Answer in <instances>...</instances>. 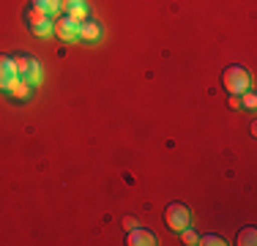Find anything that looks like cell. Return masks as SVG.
Here are the masks:
<instances>
[{
  "instance_id": "cell-2",
  "label": "cell",
  "mask_w": 257,
  "mask_h": 246,
  "mask_svg": "<svg viewBox=\"0 0 257 246\" xmlns=\"http://www.w3.org/2000/svg\"><path fill=\"white\" fill-rule=\"evenodd\" d=\"M164 221H167V227L173 232H183L192 224V211H189L183 202H173V205H167V211H164Z\"/></svg>"
},
{
  "instance_id": "cell-6",
  "label": "cell",
  "mask_w": 257,
  "mask_h": 246,
  "mask_svg": "<svg viewBox=\"0 0 257 246\" xmlns=\"http://www.w3.org/2000/svg\"><path fill=\"white\" fill-rule=\"evenodd\" d=\"M14 82H17L14 58H11V55H0V90H3V93H9Z\"/></svg>"
},
{
  "instance_id": "cell-3",
  "label": "cell",
  "mask_w": 257,
  "mask_h": 246,
  "mask_svg": "<svg viewBox=\"0 0 257 246\" xmlns=\"http://www.w3.org/2000/svg\"><path fill=\"white\" fill-rule=\"evenodd\" d=\"M14 58V66H17V77L28 79V82H39L41 79V66L36 58H30V55H11Z\"/></svg>"
},
{
  "instance_id": "cell-11",
  "label": "cell",
  "mask_w": 257,
  "mask_h": 246,
  "mask_svg": "<svg viewBox=\"0 0 257 246\" xmlns=\"http://www.w3.org/2000/svg\"><path fill=\"white\" fill-rule=\"evenodd\" d=\"M30 6L44 11V14H50V17H55L60 11V0H30Z\"/></svg>"
},
{
  "instance_id": "cell-10",
  "label": "cell",
  "mask_w": 257,
  "mask_h": 246,
  "mask_svg": "<svg viewBox=\"0 0 257 246\" xmlns=\"http://www.w3.org/2000/svg\"><path fill=\"white\" fill-rule=\"evenodd\" d=\"M128 243H132V246H154L156 235H154V232H148V230L134 227V230H128Z\"/></svg>"
},
{
  "instance_id": "cell-13",
  "label": "cell",
  "mask_w": 257,
  "mask_h": 246,
  "mask_svg": "<svg viewBox=\"0 0 257 246\" xmlns=\"http://www.w3.org/2000/svg\"><path fill=\"white\" fill-rule=\"evenodd\" d=\"M241 104H243L246 109H254L257 98H254V93H252V90H246V93H241Z\"/></svg>"
},
{
  "instance_id": "cell-5",
  "label": "cell",
  "mask_w": 257,
  "mask_h": 246,
  "mask_svg": "<svg viewBox=\"0 0 257 246\" xmlns=\"http://www.w3.org/2000/svg\"><path fill=\"white\" fill-rule=\"evenodd\" d=\"M52 33L58 36L60 41H74L77 36H79V22L63 14L60 20H55V22H52Z\"/></svg>"
},
{
  "instance_id": "cell-16",
  "label": "cell",
  "mask_w": 257,
  "mask_h": 246,
  "mask_svg": "<svg viewBox=\"0 0 257 246\" xmlns=\"http://www.w3.org/2000/svg\"><path fill=\"white\" fill-rule=\"evenodd\" d=\"M123 227H126V232L134 230V227H137V219H134V216H126V219H123Z\"/></svg>"
},
{
  "instance_id": "cell-9",
  "label": "cell",
  "mask_w": 257,
  "mask_h": 246,
  "mask_svg": "<svg viewBox=\"0 0 257 246\" xmlns=\"http://www.w3.org/2000/svg\"><path fill=\"white\" fill-rule=\"evenodd\" d=\"M79 39H85L88 44L99 41V39H101V25H99V22H93V20L79 22Z\"/></svg>"
},
{
  "instance_id": "cell-1",
  "label": "cell",
  "mask_w": 257,
  "mask_h": 246,
  "mask_svg": "<svg viewBox=\"0 0 257 246\" xmlns=\"http://www.w3.org/2000/svg\"><path fill=\"white\" fill-rule=\"evenodd\" d=\"M222 82L232 96H241L252 88V77H249V71L243 69V66H227L222 74Z\"/></svg>"
},
{
  "instance_id": "cell-8",
  "label": "cell",
  "mask_w": 257,
  "mask_h": 246,
  "mask_svg": "<svg viewBox=\"0 0 257 246\" xmlns=\"http://www.w3.org/2000/svg\"><path fill=\"white\" fill-rule=\"evenodd\" d=\"M9 96L14 98V101H28L30 96H33V82H28V79H22V77H17V82L11 85V90H9Z\"/></svg>"
},
{
  "instance_id": "cell-12",
  "label": "cell",
  "mask_w": 257,
  "mask_h": 246,
  "mask_svg": "<svg viewBox=\"0 0 257 246\" xmlns=\"http://www.w3.org/2000/svg\"><path fill=\"white\" fill-rule=\"evenodd\" d=\"M238 243H243V246H252V243H254V227H246L243 232H238Z\"/></svg>"
},
{
  "instance_id": "cell-15",
  "label": "cell",
  "mask_w": 257,
  "mask_h": 246,
  "mask_svg": "<svg viewBox=\"0 0 257 246\" xmlns=\"http://www.w3.org/2000/svg\"><path fill=\"white\" fill-rule=\"evenodd\" d=\"M200 243H205V246H222L224 241H222V238H216V235H205V238H200Z\"/></svg>"
},
{
  "instance_id": "cell-7",
  "label": "cell",
  "mask_w": 257,
  "mask_h": 246,
  "mask_svg": "<svg viewBox=\"0 0 257 246\" xmlns=\"http://www.w3.org/2000/svg\"><path fill=\"white\" fill-rule=\"evenodd\" d=\"M60 11H66V17L77 22L88 20V9H85V0H60Z\"/></svg>"
},
{
  "instance_id": "cell-4",
  "label": "cell",
  "mask_w": 257,
  "mask_h": 246,
  "mask_svg": "<svg viewBox=\"0 0 257 246\" xmlns=\"http://www.w3.org/2000/svg\"><path fill=\"white\" fill-rule=\"evenodd\" d=\"M28 28H30V33H33V36L44 39V36L52 33V17L30 6V11H28Z\"/></svg>"
},
{
  "instance_id": "cell-14",
  "label": "cell",
  "mask_w": 257,
  "mask_h": 246,
  "mask_svg": "<svg viewBox=\"0 0 257 246\" xmlns=\"http://www.w3.org/2000/svg\"><path fill=\"white\" fill-rule=\"evenodd\" d=\"M183 243H189V246H194V243H200V238L194 235V232H189V227L183 230Z\"/></svg>"
},
{
  "instance_id": "cell-17",
  "label": "cell",
  "mask_w": 257,
  "mask_h": 246,
  "mask_svg": "<svg viewBox=\"0 0 257 246\" xmlns=\"http://www.w3.org/2000/svg\"><path fill=\"white\" fill-rule=\"evenodd\" d=\"M230 107H232V109H238V107H241V98L232 96V98H230Z\"/></svg>"
}]
</instances>
